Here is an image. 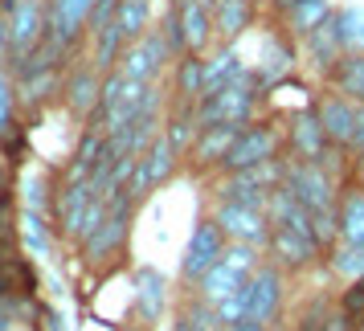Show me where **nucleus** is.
Here are the masks:
<instances>
[{"instance_id": "nucleus-1", "label": "nucleus", "mask_w": 364, "mask_h": 331, "mask_svg": "<svg viewBox=\"0 0 364 331\" xmlns=\"http://www.w3.org/2000/svg\"><path fill=\"white\" fill-rule=\"evenodd\" d=\"M135 209H139V200H135L132 192H119V197L111 200L107 221L78 246V258H82L90 270L102 266V262H111V258H119V254L127 249V237H132V225H135Z\"/></svg>"}, {"instance_id": "nucleus-2", "label": "nucleus", "mask_w": 364, "mask_h": 331, "mask_svg": "<svg viewBox=\"0 0 364 331\" xmlns=\"http://www.w3.org/2000/svg\"><path fill=\"white\" fill-rule=\"evenodd\" d=\"M287 176V156L282 160H266L258 168H242V172H221L213 184V200H233V205H250V209H266L270 192Z\"/></svg>"}, {"instance_id": "nucleus-3", "label": "nucleus", "mask_w": 364, "mask_h": 331, "mask_svg": "<svg viewBox=\"0 0 364 331\" xmlns=\"http://www.w3.org/2000/svg\"><path fill=\"white\" fill-rule=\"evenodd\" d=\"M258 99H262V82H258L254 70H250L237 82L221 86L213 94H205V99L197 102V119H200V127H217V123H254Z\"/></svg>"}, {"instance_id": "nucleus-4", "label": "nucleus", "mask_w": 364, "mask_h": 331, "mask_svg": "<svg viewBox=\"0 0 364 331\" xmlns=\"http://www.w3.org/2000/svg\"><path fill=\"white\" fill-rule=\"evenodd\" d=\"M242 298H246V319L274 327L282 319V311H287V270L279 262L262 258V266L242 286Z\"/></svg>"}, {"instance_id": "nucleus-5", "label": "nucleus", "mask_w": 364, "mask_h": 331, "mask_svg": "<svg viewBox=\"0 0 364 331\" xmlns=\"http://www.w3.org/2000/svg\"><path fill=\"white\" fill-rule=\"evenodd\" d=\"M340 151H344V148H336V143L328 139V131H323L315 102L287 119V156H291V160L328 164L331 172H336V164H340Z\"/></svg>"}, {"instance_id": "nucleus-6", "label": "nucleus", "mask_w": 364, "mask_h": 331, "mask_svg": "<svg viewBox=\"0 0 364 331\" xmlns=\"http://www.w3.org/2000/svg\"><path fill=\"white\" fill-rule=\"evenodd\" d=\"M287 156V127H279L274 119H254L242 127L233 151L225 156L221 172H242V168H258L266 160H282Z\"/></svg>"}, {"instance_id": "nucleus-7", "label": "nucleus", "mask_w": 364, "mask_h": 331, "mask_svg": "<svg viewBox=\"0 0 364 331\" xmlns=\"http://www.w3.org/2000/svg\"><path fill=\"white\" fill-rule=\"evenodd\" d=\"M172 62H176V50H172L168 33L160 25H151L144 37L127 41V50H123L115 70H123V78H135V82H160V74Z\"/></svg>"}, {"instance_id": "nucleus-8", "label": "nucleus", "mask_w": 364, "mask_h": 331, "mask_svg": "<svg viewBox=\"0 0 364 331\" xmlns=\"http://www.w3.org/2000/svg\"><path fill=\"white\" fill-rule=\"evenodd\" d=\"M225 246H230V237L221 233L217 217L213 213L197 217V225H193V233H188V246H184V258H181V282L188 286V291L221 262Z\"/></svg>"}, {"instance_id": "nucleus-9", "label": "nucleus", "mask_w": 364, "mask_h": 331, "mask_svg": "<svg viewBox=\"0 0 364 331\" xmlns=\"http://www.w3.org/2000/svg\"><path fill=\"white\" fill-rule=\"evenodd\" d=\"M181 168H184V156L168 143V135H160V139H151V148L135 160V176H132V184H127V192L144 205L151 192H160L164 184L176 180Z\"/></svg>"}, {"instance_id": "nucleus-10", "label": "nucleus", "mask_w": 364, "mask_h": 331, "mask_svg": "<svg viewBox=\"0 0 364 331\" xmlns=\"http://www.w3.org/2000/svg\"><path fill=\"white\" fill-rule=\"evenodd\" d=\"M160 107H164L160 82H135V78H127V82H123V90H119V99L111 102L107 111H99L90 123H95V127H102L107 135H119L127 123H135V119L148 115V111H160Z\"/></svg>"}, {"instance_id": "nucleus-11", "label": "nucleus", "mask_w": 364, "mask_h": 331, "mask_svg": "<svg viewBox=\"0 0 364 331\" xmlns=\"http://www.w3.org/2000/svg\"><path fill=\"white\" fill-rule=\"evenodd\" d=\"M9 29H13V62H9V70L17 74L41 50V41L50 33V0H21V4H13Z\"/></svg>"}, {"instance_id": "nucleus-12", "label": "nucleus", "mask_w": 364, "mask_h": 331, "mask_svg": "<svg viewBox=\"0 0 364 331\" xmlns=\"http://www.w3.org/2000/svg\"><path fill=\"white\" fill-rule=\"evenodd\" d=\"M90 200H95V184L90 180H78V184H62L58 180L50 221H53V233H58L66 246H82V229H86Z\"/></svg>"}, {"instance_id": "nucleus-13", "label": "nucleus", "mask_w": 364, "mask_h": 331, "mask_svg": "<svg viewBox=\"0 0 364 331\" xmlns=\"http://www.w3.org/2000/svg\"><path fill=\"white\" fill-rule=\"evenodd\" d=\"M99 99H102V70L90 58H74V66L62 78V107L78 123H90L99 115Z\"/></svg>"}, {"instance_id": "nucleus-14", "label": "nucleus", "mask_w": 364, "mask_h": 331, "mask_svg": "<svg viewBox=\"0 0 364 331\" xmlns=\"http://www.w3.org/2000/svg\"><path fill=\"white\" fill-rule=\"evenodd\" d=\"M266 258L279 262L287 274H303V270H315V266L323 262L328 249L319 246V237H311V233L274 225V229H270V242H266Z\"/></svg>"}, {"instance_id": "nucleus-15", "label": "nucleus", "mask_w": 364, "mask_h": 331, "mask_svg": "<svg viewBox=\"0 0 364 331\" xmlns=\"http://www.w3.org/2000/svg\"><path fill=\"white\" fill-rule=\"evenodd\" d=\"M246 123H217V127H200L197 143L184 156V168H193L197 176H209V172H221L225 168V156L233 151L237 135H242Z\"/></svg>"}, {"instance_id": "nucleus-16", "label": "nucleus", "mask_w": 364, "mask_h": 331, "mask_svg": "<svg viewBox=\"0 0 364 331\" xmlns=\"http://www.w3.org/2000/svg\"><path fill=\"white\" fill-rule=\"evenodd\" d=\"M213 217L230 242H250L262 249L270 242V229H274L266 209H250V205H233V200H213Z\"/></svg>"}, {"instance_id": "nucleus-17", "label": "nucleus", "mask_w": 364, "mask_h": 331, "mask_svg": "<svg viewBox=\"0 0 364 331\" xmlns=\"http://www.w3.org/2000/svg\"><path fill=\"white\" fill-rule=\"evenodd\" d=\"M356 107L360 102L344 99L340 90H323L319 99H315V111H319V123H323V131L336 148H344L352 156V127H356Z\"/></svg>"}, {"instance_id": "nucleus-18", "label": "nucleus", "mask_w": 364, "mask_h": 331, "mask_svg": "<svg viewBox=\"0 0 364 331\" xmlns=\"http://www.w3.org/2000/svg\"><path fill=\"white\" fill-rule=\"evenodd\" d=\"M99 0H50V33L62 37L70 50L90 37V17Z\"/></svg>"}, {"instance_id": "nucleus-19", "label": "nucleus", "mask_w": 364, "mask_h": 331, "mask_svg": "<svg viewBox=\"0 0 364 331\" xmlns=\"http://www.w3.org/2000/svg\"><path fill=\"white\" fill-rule=\"evenodd\" d=\"M295 37L287 33H270L262 41V53H258V66H254V78L262 86H279L282 78H291L299 66V50L291 45Z\"/></svg>"}, {"instance_id": "nucleus-20", "label": "nucleus", "mask_w": 364, "mask_h": 331, "mask_svg": "<svg viewBox=\"0 0 364 331\" xmlns=\"http://www.w3.org/2000/svg\"><path fill=\"white\" fill-rule=\"evenodd\" d=\"M132 282H135V315L144 319V327H156L168 307V278L156 266H139Z\"/></svg>"}, {"instance_id": "nucleus-21", "label": "nucleus", "mask_w": 364, "mask_h": 331, "mask_svg": "<svg viewBox=\"0 0 364 331\" xmlns=\"http://www.w3.org/2000/svg\"><path fill=\"white\" fill-rule=\"evenodd\" d=\"M102 151H107V131L95 127V123H82V135H78V148L70 156V164L62 168V184H78V180H90L95 168H99Z\"/></svg>"}, {"instance_id": "nucleus-22", "label": "nucleus", "mask_w": 364, "mask_h": 331, "mask_svg": "<svg viewBox=\"0 0 364 331\" xmlns=\"http://www.w3.org/2000/svg\"><path fill=\"white\" fill-rule=\"evenodd\" d=\"M176 13H181V33H184V53H200L217 41L213 29V13L200 4V0H176Z\"/></svg>"}, {"instance_id": "nucleus-23", "label": "nucleus", "mask_w": 364, "mask_h": 331, "mask_svg": "<svg viewBox=\"0 0 364 331\" xmlns=\"http://www.w3.org/2000/svg\"><path fill=\"white\" fill-rule=\"evenodd\" d=\"M348 53L344 37H340V29H336V17L328 21V25H319L311 37H303V58L311 62L315 74H323L328 78L331 70H336V62Z\"/></svg>"}, {"instance_id": "nucleus-24", "label": "nucleus", "mask_w": 364, "mask_h": 331, "mask_svg": "<svg viewBox=\"0 0 364 331\" xmlns=\"http://www.w3.org/2000/svg\"><path fill=\"white\" fill-rule=\"evenodd\" d=\"M331 17H336V4H331V0H299V4H291L279 17V29L287 37L303 41V37H311L319 25H328Z\"/></svg>"}, {"instance_id": "nucleus-25", "label": "nucleus", "mask_w": 364, "mask_h": 331, "mask_svg": "<svg viewBox=\"0 0 364 331\" xmlns=\"http://www.w3.org/2000/svg\"><path fill=\"white\" fill-rule=\"evenodd\" d=\"M340 242L364 246V184L348 176L340 188Z\"/></svg>"}, {"instance_id": "nucleus-26", "label": "nucleus", "mask_w": 364, "mask_h": 331, "mask_svg": "<svg viewBox=\"0 0 364 331\" xmlns=\"http://www.w3.org/2000/svg\"><path fill=\"white\" fill-rule=\"evenodd\" d=\"M258 0H217L213 4V29L221 37V45H233L237 37L254 25Z\"/></svg>"}, {"instance_id": "nucleus-27", "label": "nucleus", "mask_w": 364, "mask_h": 331, "mask_svg": "<svg viewBox=\"0 0 364 331\" xmlns=\"http://www.w3.org/2000/svg\"><path fill=\"white\" fill-rule=\"evenodd\" d=\"M164 135H168V143H172V148L181 151V156H188V148L197 143V135H200L197 102L172 99V107L164 111Z\"/></svg>"}, {"instance_id": "nucleus-28", "label": "nucleus", "mask_w": 364, "mask_h": 331, "mask_svg": "<svg viewBox=\"0 0 364 331\" xmlns=\"http://www.w3.org/2000/svg\"><path fill=\"white\" fill-rule=\"evenodd\" d=\"M221 315L209 298H200L197 291H188V295L176 303V315H172V331H221Z\"/></svg>"}, {"instance_id": "nucleus-29", "label": "nucleus", "mask_w": 364, "mask_h": 331, "mask_svg": "<svg viewBox=\"0 0 364 331\" xmlns=\"http://www.w3.org/2000/svg\"><path fill=\"white\" fill-rule=\"evenodd\" d=\"M242 74H250V66L242 62L237 45H221L213 58H205V94H213V90H221V86L237 82ZM205 94H200V99H205Z\"/></svg>"}, {"instance_id": "nucleus-30", "label": "nucleus", "mask_w": 364, "mask_h": 331, "mask_svg": "<svg viewBox=\"0 0 364 331\" xmlns=\"http://www.w3.org/2000/svg\"><path fill=\"white\" fill-rule=\"evenodd\" d=\"M205 94V58L200 53H181L172 62V99L200 102Z\"/></svg>"}, {"instance_id": "nucleus-31", "label": "nucleus", "mask_w": 364, "mask_h": 331, "mask_svg": "<svg viewBox=\"0 0 364 331\" xmlns=\"http://www.w3.org/2000/svg\"><path fill=\"white\" fill-rule=\"evenodd\" d=\"M62 70H37V74H21L17 78V99L21 107H29V111H41L53 94H62Z\"/></svg>"}, {"instance_id": "nucleus-32", "label": "nucleus", "mask_w": 364, "mask_h": 331, "mask_svg": "<svg viewBox=\"0 0 364 331\" xmlns=\"http://www.w3.org/2000/svg\"><path fill=\"white\" fill-rule=\"evenodd\" d=\"M246 282H250V274H242V270H237L233 262H225V258H221V262H217L213 270H209V274H205V278H200L197 286H193V291H197L200 298H209V303L217 307L221 298L237 295V291H242Z\"/></svg>"}, {"instance_id": "nucleus-33", "label": "nucleus", "mask_w": 364, "mask_h": 331, "mask_svg": "<svg viewBox=\"0 0 364 331\" xmlns=\"http://www.w3.org/2000/svg\"><path fill=\"white\" fill-rule=\"evenodd\" d=\"M328 86L352 102H364V50H348L328 74Z\"/></svg>"}, {"instance_id": "nucleus-34", "label": "nucleus", "mask_w": 364, "mask_h": 331, "mask_svg": "<svg viewBox=\"0 0 364 331\" xmlns=\"http://www.w3.org/2000/svg\"><path fill=\"white\" fill-rule=\"evenodd\" d=\"M328 270L344 282H360L364 278V246L336 242V246L328 249Z\"/></svg>"}, {"instance_id": "nucleus-35", "label": "nucleus", "mask_w": 364, "mask_h": 331, "mask_svg": "<svg viewBox=\"0 0 364 331\" xmlns=\"http://www.w3.org/2000/svg\"><path fill=\"white\" fill-rule=\"evenodd\" d=\"M151 4H156V0H123V4H119L115 25L123 29L127 41H135V37H144L151 29Z\"/></svg>"}, {"instance_id": "nucleus-36", "label": "nucleus", "mask_w": 364, "mask_h": 331, "mask_svg": "<svg viewBox=\"0 0 364 331\" xmlns=\"http://www.w3.org/2000/svg\"><path fill=\"white\" fill-rule=\"evenodd\" d=\"M17 78H13V70L0 66V139H9V135L17 131Z\"/></svg>"}, {"instance_id": "nucleus-37", "label": "nucleus", "mask_w": 364, "mask_h": 331, "mask_svg": "<svg viewBox=\"0 0 364 331\" xmlns=\"http://www.w3.org/2000/svg\"><path fill=\"white\" fill-rule=\"evenodd\" d=\"M46 217L50 213H41V209H25V213H21V221H25L21 233H25V242H29V249H33L37 258H46V254H50V237H58L53 225H46Z\"/></svg>"}, {"instance_id": "nucleus-38", "label": "nucleus", "mask_w": 364, "mask_h": 331, "mask_svg": "<svg viewBox=\"0 0 364 331\" xmlns=\"http://www.w3.org/2000/svg\"><path fill=\"white\" fill-rule=\"evenodd\" d=\"M336 29L348 50H364V4H344L336 9Z\"/></svg>"}, {"instance_id": "nucleus-39", "label": "nucleus", "mask_w": 364, "mask_h": 331, "mask_svg": "<svg viewBox=\"0 0 364 331\" xmlns=\"http://www.w3.org/2000/svg\"><path fill=\"white\" fill-rule=\"evenodd\" d=\"M336 307L352 319V327H364V282H344V291H340V303H336Z\"/></svg>"}, {"instance_id": "nucleus-40", "label": "nucleus", "mask_w": 364, "mask_h": 331, "mask_svg": "<svg viewBox=\"0 0 364 331\" xmlns=\"http://www.w3.org/2000/svg\"><path fill=\"white\" fill-rule=\"evenodd\" d=\"M21 298V286H17V274H13V262L0 266V311L13 315V303Z\"/></svg>"}, {"instance_id": "nucleus-41", "label": "nucleus", "mask_w": 364, "mask_h": 331, "mask_svg": "<svg viewBox=\"0 0 364 331\" xmlns=\"http://www.w3.org/2000/svg\"><path fill=\"white\" fill-rule=\"evenodd\" d=\"M13 200H17V188H13V164L4 160V164H0V217H13Z\"/></svg>"}, {"instance_id": "nucleus-42", "label": "nucleus", "mask_w": 364, "mask_h": 331, "mask_svg": "<svg viewBox=\"0 0 364 331\" xmlns=\"http://www.w3.org/2000/svg\"><path fill=\"white\" fill-rule=\"evenodd\" d=\"M13 62V29H9V17H0V66L9 70Z\"/></svg>"}, {"instance_id": "nucleus-43", "label": "nucleus", "mask_w": 364, "mask_h": 331, "mask_svg": "<svg viewBox=\"0 0 364 331\" xmlns=\"http://www.w3.org/2000/svg\"><path fill=\"white\" fill-rule=\"evenodd\" d=\"M41 323H46V331H70L66 315L58 311V307H41Z\"/></svg>"}, {"instance_id": "nucleus-44", "label": "nucleus", "mask_w": 364, "mask_h": 331, "mask_svg": "<svg viewBox=\"0 0 364 331\" xmlns=\"http://www.w3.org/2000/svg\"><path fill=\"white\" fill-rule=\"evenodd\" d=\"M364 151V102L356 107V127H352V156Z\"/></svg>"}, {"instance_id": "nucleus-45", "label": "nucleus", "mask_w": 364, "mask_h": 331, "mask_svg": "<svg viewBox=\"0 0 364 331\" xmlns=\"http://www.w3.org/2000/svg\"><path fill=\"white\" fill-rule=\"evenodd\" d=\"M328 331H356V327H352V319L336 307V311H331V319H328Z\"/></svg>"}, {"instance_id": "nucleus-46", "label": "nucleus", "mask_w": 364, "mask_h": 331, "mask_svg": "<svg viewBox=\"0 0 364 331\" xmlns=\"http://www.w3.org/2000/svg\"><path fill=\"white\" fill-rule=\"evenodd\" d=\"M221 331H270L266 323H254V319H242V323H225Z\"/></svg>"}, {"instance_id": "nucleus-47", "label": "nucleus", "mask_w": 364, "mask_h": 331, "mask_svg": "<svg viewBox=\"0 0 364 331\" xmlns=\"http://www.w3.org/2000/svg\"><path fill=\"white\" fill-rule=\"evenodd\" d=\"M352 176L364 184V151H356V156H352Z\"/></svg>"}, {"instance_id": "nucleus-48", "label": "nucleus", "mask_w": 364, "mask_h": 331, "mask_svg": "<svg viewBox=\"0 0 364 331\" xmlns=\"http://www.w3.org/2000/svg\"><path fill=\"white\" fill-rule=\"evenodd\" d=\"M291 4H299V0H270V13H274V17H282Z\"/></svg>"}, {"instance_id": "nucleus-49", "label": "nucleus", "mask_w": 364, "mask_h": 331, "mask_svg": "<svg viewBox=\"0 0 364 331\" xmlns=\"http://www.w3.org/2000/svg\"><path fill=\"white\" fill-rule=\"evenodd\" d=\"M13 327H17V319H13L9 311H0V331H13Z\"/></svg>"}, {"instance_id": "nucleus-50", "label": "nucleus", "mask_w": 364, "mask_h": 331, "mask_svg": "<svg viewBox=\"0 0 364 331\" xmlns=\"http://www.w3.org/2000/svg\"><path fill=\"white\" fill-rule=\"evenodd\" d=\"M13 258H21V254H13V249H9V246H0V266H9V262H13Z\"/></svg>"}, {"instance_id": "nucleus-51", "label": "nucleus", "mask_w": 364, "mask_h": 331, "mask_svg": "<svg viewBox=\"0 0 364 331\" xmlns=\"http://www.w3.org/2000/svg\"><path fill=\"white\" fill-rule=\"evenodd\" d=\"M13 331H37V323H17Z\"/></svg>"}, {"instance_id": "nucleus-52", "label": "nucleus", "mask_w": 364, "mask_h": 331, "mask_svg": "<svg viewBox=\"0 0 364 331\" xmlns=\"http://www.w3.org/2000/svg\"><path fill=\"white\" fill-rule=\"evenodd\" d=\"M200 4H205V9H209V13H213V4H217V0H200Z\"/></svg>"}, {"instance_id": "nucleus-53", "label": "nucleus", "mask_w": 364, "mask_h": 331, "mask_svg": "<svg viewBox=\"0 0 364 331\" xmlns=\"http://www.w3.org/2000/svg\"><path fill=\"white\" fill-rule=\"evenodd\" d=\"M270 331H287V327H270Z\"/></svg>"}, {"instance_id": "nucleus-54", "label": "nucleus", "mask_w": 364, "mask_h": 331, "mask_svg": "<svg viewBox=\"0 0 364 331\" xmlns=\"http://www.w3.org/2000/svg\"><path fill=\"white\" fill-rule=\"evenodd\" d=\"M0 164H4V156H0Z\"/></svg>"}, {"instance_id": "nucleus-55", "label": "nucleus", "mask_w": 364, "mask_h": 331, "mask_svg": "<svg viewBox=\"0 0 364 331\" xmlns=\"http://www.w3.org/2000/svg\"><path fill=\"white\" fill-rule=\"evenodd\" d=\"M356 331H364V327H356Z\"/></svg>"}]
</instances>
